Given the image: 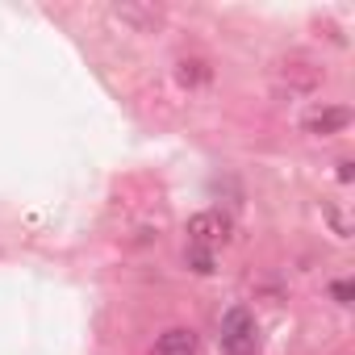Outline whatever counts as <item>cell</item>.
<instances>
[{
    "label": "cell",
    "mask_w": 355,
    "mask_h": 355,
    "mask_svg": "<svg viewBox=\"0 0 355 355\" xmlns=\"http://www.w3.org/2000/svg\"><path fill=\"white\" fill-rule=\"evenodd\" d=\"M218 338H222V351L226 355H259V334H255V318H251L247 305L226 309Z\"/></svg>",
    "instance_id": "1"
},
{
    "label": "cell",
    "mask_w": 355,
    "mask_h": 355,
    "mask_svg": "<svg viewBox=\"0 0 355 355\" xmlns=\"http://www.w3.org/2000/svg\"><path fill=\"white\" fill-rule=\"evenodd\" d=\"M230 239V218L218 214V209H201L189 218V247H201V251H214Z\"/></svg>",
    "instance_id": "2"
},
{
    "label": "cell",
    "mask_w": 355,
    "mask_h": 355,
    "mask_svg": "<svg viewBox=\"0 0 355 355\" xmlns=\"http://www.w3.org/2000/svg\"><path fill=\"white\" fill-rule=\"evenodd\" d=\"M197 347H201V338H197L193 326H171L155 338L150 355H197Z\"/></svg>",
    "instance_id": "3"
},
{
    "label": "cell",
    "mask_w": 355,
    "mask_h": 355,
    "mask_svg": "<svg viewBox=\"0 0 355 355\" xmlns=\"http://www.w3.org/2000/svg\"><path fill=\"white\" fill-rule=\"evenodd\" d=\"M351 121V113L343 109V105H334V109H322V113H313L309 121H305V130L309 134H334V130H343Z\"/></svg>",
    "instance_id": "4"
},
{
    "label": "cell",
    "mask_w": 355,
    "mask_h": 355,
    "mask_svg": "<svg viewBox=\"0 0 355 355\" xmlns=\"http://www.w3.org/2000/svg\"><path fill=\"white\" fill-rule=\"evenodd\" d=\"M117 17H130V21H159V9H138V5H121L117 9Z\"/></svg>",
    "instance_id": "5"
},
{
    "label": "cell",
    "mask_w": 355,
    "mask_h": 355,
    "mask_svg": "<svg viewBox=\"0 0 355 355\" xmlns=\"http://www.w3.org/2000/svg\"><path fill=\"white\" fill-rule=\"evenodd\" d=\"M189 263H193V272H214V251L189 247Z\"/></svg>",
    "instance_id": "6"
},
{
    "label": "cell",
    "mask_w": 355,
    "mask_h": 355,
    "mask_svg": "<svg viewBox=\"0 0 355 355\" xmlns=\"http://www.w3.org/2000/svg\"><path fill=\"white\" fill-rule=\"evenodd\" d=\"M180 80H184V84H193V80H209V71H205V63H180Z\"/></svg>",
    "instance_id": "7"
},
{
    "label": "cell",
    "mask_w": 355,
    "mask_h": 355,
    "mask_svg": "<svg viewBox=\"0 0 355 355\" xmlns=\"http://www.w3.org/2000/svg\"><path fill=\"white\" fill-rule=\"evenodd\" d=\"M330 293H334V301H338V305H351V284H347V280H334V284H330Z\"/></svg>",
    "instance_id": "8"
}]
</instances>
